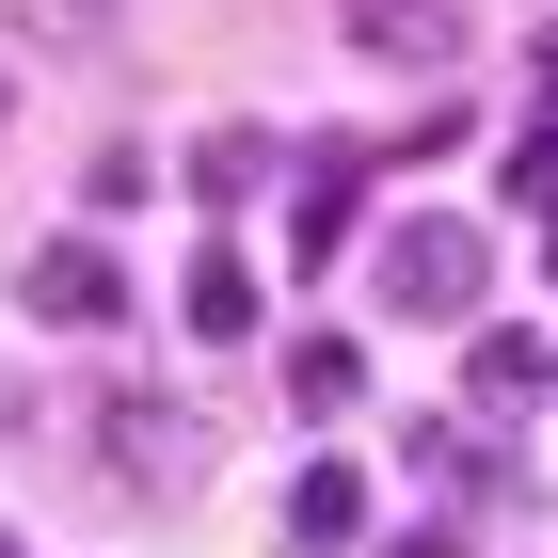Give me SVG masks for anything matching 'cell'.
Wrapping results in <instances>:
<instances>
[{"label": "cell", "instance_id": "1", "mask_svg": "<svg viewBox=\"0 0 558 558\" xmlns=\"http://www.w3.org/2000/svg\"><path fill=\"white\" fill-rule=\"evenodd\" d=\"M367 288H384V319H478V223H447V208L384 223Z\"/></svg>", "mask_w": 558, "mask_h": 558}, {"label": "cell", "instance_id": "2", "mask_svg": "<svg viewBox=\"0 0 558 558\" xmlns=\"http://www.w3.org/2000/svg\"><path fill=\"white\" fill-rule=\"evenodd\" d=\"M96 447H112V478H129V495H192V463H208V430H192V415H160L144 384H112V399H96Z\"/></svg>", "mask_w": 558, "mask_h": 558}, {"label": "cell", "instance_id": "3", "mask_svg": "<svg viewBox=\"0 0 558 558\" xmlns=\"http://www.w3.org/2000/svg\"><path fill=\"white\" fill-rule=\"evenodd\" d=\"M16 303H33V319H112V303H129V271L96 256V240H33V271H16Z\"/></svg>", "mask_w": 558, "mask_h": 558}, {"label": "cell", "instance_id": "4", "mask_svg": "<svg viewBox=\"0 0 558 558\" xmlns=\"http://www.w3.org/2000/svg\"><path fill=\"white\" fill-rule=\"evenodd\" d=\"M351 526H367V478H351V463H303V495H288V558H336Z\"/></svg>", "mask_w": 558, "mask_h": 558}, {"label": "cell", "instance_id": "5", "mask_svg": "<svg viewBox=\"0 0 558 558\" xmlns=\"http://www.w3.org/2000/svg\"><path fill=\"white\" fill-rule=\"evenodd\" d=\"M351 48L367 64H447V0H351Z\"/></svg>", "mask_w": 558, "mask_h": 558}, {"label": "cell", "instance_id": "6", "mask_svg": "<svg viewBox=\"0 0 558 558\" xmlns=\"http://www.w3.org/2000/svg\"><path fill=\"white\" fill-rule=\"evenodd\" d=\"M112 16H129V0H16V33H48V48H96Z\"/></svg>", "mask_w": 558, "mask_h": 558}, {"label": "cell", "instance_id": "7", "mask_svg": "<svg viewBox=\"0 0 558 558\" xmlns=\"http://www.w3.org/2000/svg\"><path fill=\"white\" fill-rule=\"evenodd\" d=\"M192 336H256V288H240V271H223V256L192 271Z\"/></svg>", "mask_w": 558, "mask_h": 558}, {"label": "cell", "instance_id": "8", "mask_svg": "<svg viewBox=\"0 0 558 558\" xmlns=\"http://www.w3.org/2000/svg\"><path fill=\"white\" fill-rule=\"evenodd\" d=\"M336 223H351V144H336V160H303V256H319Z\"/></svg>", "mask_w": 558, "mask_h": 558}, {"label": "cell", "instance_id": "9", "mask_svg": "<svg viewBox=\"0 0 558 558\" xmlns=\"http://www.w3.org/2000/svg\"><path fill=\"white\" fill-rule=\"evenodd\" d=\"M543 384V336H478V399H526Z\"/></svg>", "mask_w": 558, "mask_h": 558}, {"label": "cell", "instance_id": "10", "mask_svg": "<svg viewBox=\"0 0 558 558\" xmlns=\"http://www.w3.org/2000/svg\"><path fill=\"white\" fill-rule=\"evenodd\" d=\"M511 192H526V208H558V112H543V144H511Z\"/></svg>", "mask_w": 558, "mask_h": 558}, {"label": "cell", "instance_id": "11", "mask_svg": "<svg viewBox=\"0 0 558 558\" xmlns=\"http://www.w3.org/2000/svg\"><path fill=\"white\" fill-rule=\"evenodd\" d=\"M543 112H558V33H543Z\"/></svg>", "mask_w": 558, "mask_h": 558}, {"label": "cell", "instance_id": "12", "mask_svg": "<svg viewBox=\"0 0 558 558\" xmlns=\"http://www.w3.org/2000/svg\"><path fill=\"white\" fill-rule=\"evenodd\" d=\"M0 558H16V526H0Z\"/></svg>", "mask_w": 558, "mask_h": 558}]
</instances>
